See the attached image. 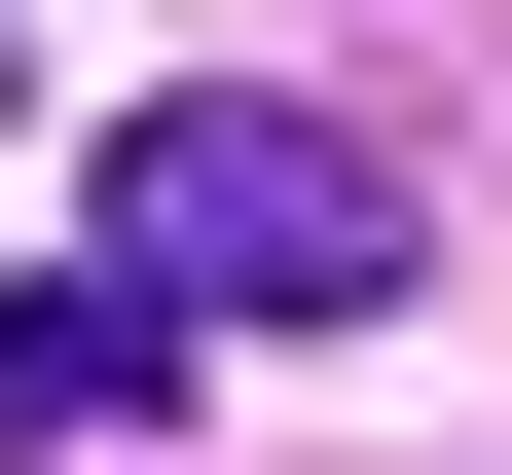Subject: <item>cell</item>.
<instances>
[{
	"label": "cell",
	"instance_id": "6da1fadb",
	"mask_svg": "<svg viewBox=\"0 0 512 475\" xmlns=\"http://www.w3.org/2000/svg\"><path fill=\"white\" fill-rule=\"evenodd\" d=\"M110 256H147L183 329H366V293H403V183H366L330 110H256V74H183L147 147H110Z\"/></svg>",
	"mask_w": 512,
	"mask_h": 475
},
{
	"label": "cell",
	"instance_id": "7a4b0ae2",
	"mask_svg": "<svg viewBox=\"0 0 512 475\" xmlns=\"http://www.w3.org/2000/svg\"><path fill=\"white\" fill-rule=\"evenodd\" d=\"M147 366H183V293H147V256H74V293H0V475L147 439Z\"/></svg>",
	"mask_w": 512,
	"mask_h": 475
}]
</instances>
